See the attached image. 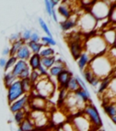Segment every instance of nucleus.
Instances as JSON below:
<instances>
[{
  "instance_id": "f257e3e1",
  "label": "nucleus",
  "mask_w": 116,
  "mask_h": 131,
  "mask_svg": "<svg viewBox=\"0 0 116 131\" xmlns=\"http://www.w3.org/2000/svg\"><path fill=\"white\" fill-rule=\"evenodd\" d=\"M112 66H114V63L109 59L105 54H104L97 57H93L90 60L88 67L94 72V76L100 79H102L110 77Z\"/></svg>"
},
{
  "instance_id": "f03ea898",
  "label": "nucleus",
  "mask_w": 116,
  "mask_h": 131,
  "mask_svg": "<svg viewBox=\"0 0 116 131\" xmlns=\"http://www.w3.org/2000/svg\"><path fill=\"white\" fill-rule=\"evenodd\" d=\"M108 46L106 45L102 37H90L85 43L84 48L91 57H97L105 54Z\"/></svg>"
},
{
  "instance_id": "7ed1b4c3",
  "label": "nucleus",
  "mask_w": 116,
  "mask_h": 131,
  "mask_svg": "<svg viewBox=\"0 0 116 131\" xmlns=\"http://www.w3.org/2000/svg\"><path fill=\"white\" fill-rule=\"evenodd\" d=\"M90 14L96 20L107 18L110 11V4L105 1H95L94 4L90 7Z\"/></svg>"
},
{
  "instance_id": "20e7f679",
  "label": "nucleus",
  "mask_w": 116,
  "mask_h": 131,
  "mask_svg": "<svg viewBox=\"0 0 116 131\" xmlns=\"http://www.w3.org/2000/svg\"><path fill=\"white\" fill-rule=\"evenodd\" d=\"M84 116L88 118L92 126L96 128V127H101L102 125V118L100 117V114L98 112L97 108L93 104L89 103L86 104L84 107Z\"/></svg>"
},
{
  "instance_id": "39448f33",
  "label": "nucleus",
  "mask_w": 116,
  "mask_h": 131,
  "mask_svg": "<svg viewBox=\"0 0 116 131\" xmlns=\"http://www.w3.org/2000/svg\"><path fill=\"white\" fill-rule=\"evenodd\" d=\"M96 19L90 13H85L82 16L78 17L77 24H79V27H81V30L84 32H90L95 27Z\"/></svg>"
},
{
  "instance_id": "423d86ee",
  "label": "nucleus",
  "mask_w": 116,
  "mask_h": 131,
  "mask_svg": "<svg viewBox=\"0 0 116 131\" xmlns=\"http://www.w3.org/2000/svg\"><path fill=\"white\" fill-rule=\"evenodd\" d=\"M45 77H44V79H39L38 81L34 85V86H35V89H37L40 96L44 97V96H47L50 94L53 93L54 90V86L48 78H45Z\"/></svg>"
},
{
  "instance_id": "0eeeda50",
  "label": "nucleus",
  "mask_w": 116,
  "mask_h": 131,
  "mask_svg": "<svg viewBox=\"0 0 116 131\" xmlns=\"http://www.w3.org/2000/svg\"><path fill=\"white\" fill-rule=\"evenodd\" d=\"M24 92L22 90V86H21V82L19 79H16V81L8 88V92H7V100L9 104H12L16 100H17L18 98H20L22 96H24Z\"/></svg>"
},
{
  "instance_id": "6e6552de",
  "label": "nucleus",
  "mask_w": 116,
  "mask_h": 131,
  "mask_svg": "<svg viewBox=\"0 0 116 131\" xmlns=\"http://www.w3.org/2000/svg\"><path fill=\"white\" fill-rule=\"evenodd\" d=\"M84 42H82V41L80 40V37L72 38V40L69 42L70 51H71L72 56H73V58L75 60H77L78 58H79L81 54L83 53V51L84 50Z\"/></svg>"
},
{
  "instance_id": "1a4fd4ad",
  "label": "nucleus",
  "mask_w": 116,
  "mask_h": 131,
  "mask_svg": "<svg viewBox=\"0 0 116 131\" xmlns=\"http://www.w3.org/2000/svg\"><path fill=\"white\" fill-rule=\"evenodd\" d=\"M72 125L74 127L75 131H91V127H92V124L84 115L73 118V124Z\"/></svg>"
},
{
  "instance_id": "9d476101",
  "label": "nucleus",
  "mask_w": 116,
  "mask_h": 131,
  "mask_svg": "<svg viewBox=\"0 0 116 131\" xmlns=\"http://www.w3.org/2000/svg\"><path fill=\"white\" fill-rule=\"evenodd\" d=\"M30 118L34 123L35 127H41L47 124V117L43 111H34L31 114Z\"/></svg>"
},
{
  "instance_id": "9b49d317",
  "label": "nucleus",
  "mask_w": 116,
  "mask_h": 131,
  "mask_svg": "<svg viewBox=\"0 0 116 131\" xmlns=\"http://www.w3.org/2000/svg\"><path fill=\"white\" fill-rule=\"evenodd\" d=\"M27 104H29V96L28 95H24L20 98H18L17 100L10 104V109L13 113L24 110L25 108V106H27Z\"/></svg>"
},
{
  "instance_id": "f8f14e48",
  "label": "nucleus",
  "mask_w": 116,
  "mask_h": 131,
  "mask_svg": "<svg viewBox=\"0 0 116 131\" xmlns=\"http://www.w3.org/2000/svg\"><path fill=\"white\" fill-rule=\"evenodd\" d=\"M65 69V62L62 59H56L55 60V64L49 69L48 75L50 77H53V78H57V76Z\"/></svg>"
},
{
  "instance_id": "ddd939ff",
  "label": "nucleus",
  "mask_w": 116,
  "mask_h": 131,
  "mask_svg": "<svg viewBox=\"0 0 116 131\" xmlns=\"http://www.w3.org/2000/svg\"><path fill=\"white\" fill-rule=\"evenodd\" d=\"M73 77V75H72V73L69 71V70H67L66 68H65V70H63V71L61 72V73L57 76V82H58V85H59L60 88H66V85H67V83L69 82L70 78Z\"/></svg>"
},
{
  "instance_id": "4468645a",
  "label": "nucleus",
  "mask_w": 116,
  "mask_h": 131,
  "mask_svg": "<svg viewBox=\"0 0 116 131\" xmlns=\"http://www.w3.org/2000/svg\"><path fill=\"white\" fill-rule=\"evenodd\" d=\"M32 55V52L30 51L29 47L27 46V44H24L20 48L18 49V51L16 52L15 57L17 58V60H24V61H27L29 59V57Z\"/></svg>"
},
{
  "instance_id": "2eb2a0df",
  "label": "nucleus",
  "mask_w": 116,
  "mask_h": 131,
  "mask_svg": "<svg viewBox=\"0 0 116 131\" xmlns=\"http://www.w3.org/2000/svg\"><path fill=\"white\" fill-rule=\"evenodd\" d=\"M77 20H78V16H75V15H73V16H72L68 19H65L63 22L60 23V27H61V29L63 31H68L77 25Z\"/></svg>"
},
{
  "instance_id": "dca6fc26",
  "label": "nucleus",
  "mask_w": 116,
  "mask_h": 131,
  "mask_svg": "<svg viewBox=\"0 0 116 131\" xmlns=\"http://www.w3.org/2000/svg\"><path fill=\"white\" fill-rule=\"evenodd\" d=\"M31 107L34 111H43L45 108V105L47 102H45V99L42 96H37L30 101Z\"/></svg>"
},
{
  "instance_id": "f3484780",
  "label": "nucleus",
  "mask_w": 116,
  "mask_h": 131,
  "mask_svg": "<svg viewBox=\"0 0 116 131\" xmlns=\"http://www.w3.org/2000/svg\"><path fill=\"white\" fill-rule=\"evenodd\" d=\"M28 67V63L27 61H24V60H17L16 63L15 64V66L12 68V75L15 77L16 78L18 79V77L21 73H22L23 70H24L25 68Z\"/></svg>"
},
{
  "instance_id": "a211bd4d",
  "label": "nucleus",
  "mask_w": 116,
  "mask_h": 131,
  "mask_svg": "<svg viewBox=\"0 0 116 131\" xmlns=\"http://www.w3.org/2000/svg\"><path fill=\"white\" fill-rule=\"evenodd\" d=\"M58 13L63 16V18L68 19L73 16L71 6H69V2H62L58 6Z\"/></svg>"
},
{
  "instance_id": "6ab92c4d",
  "label": "nucleus",
  "mask_w": 116,
  "mask_h": 131,
  "mask_svg": "<svg viewBox=\"0 0 116 131\" xmlns=\"http://www.w3.org/2000/svg\"><path fill=\"white\" fill-rule=\"evenodd\" d=\"M102 39L104 40V42L106 43L107 46H114V42H115V30L114 28H110L108 30H106L102 34Z\"/></svg>"
},
{
  "instance_id": "aec40b11",
  "label": "nucleus",
  "mask_w": 116,
  "mask_h": 131,
  "mask_svg": "<svg viewBox=\"0 0 116 131\" xmlns=\"http://www.w3.org/2000/svg\"><path fill=\"white\" fill-rule=\"evenodd\" d=\"M92 57L87 53V52H83L81 54V56L79 57V58L77 59V63H78V67H79V69L81 71H84V68L89 65V62L91 60Z\"/></svg>"
},
{
  "instance_id": "412c9836",
  "label": "nucleus",
  "mask_w": 116,
  "mask_h": 131,
  "mask_svg": "<svg viewBox=\"0 0 116 131\" xmlns=\"http://www.w3.org/2000/svg\"><path fill=\"white\" fill-rule=\"evenodd\" d=\"M28 60V67L31 70H37V68L41 66V57L38 54H32Z\"/></svg>"
},
{
  "instance_id": "4be33fe9",
  "label": "nucleus",
  "mask_w": 116,
  "mask_h": 131,
  "mask_svg": "<svg viewBox=\"0 0 116 131\" xmlns=\"http://www.w3.org/2000/svg\"><path fill=\"white\" fill-rule=\"evenodd\" d=\"M19 128L22 131H32L35 128V127L30 117H25V118L19 124Z\"/></svg>"
},
{
  "instance_id": "5701e85b",
  "label": "nucleus",
  "mask_w": 116,
  "mask_h": 131,
  "mask_svg": "<svg viewBox=\"0 0 116 131\" xmlns=\"http://www.w3.org/2000/svg\"><path fill=\"white\" fill-rule=\"evenodd\" d=\"M65 89L67 90L68 92H71V93H74V92H76L77 90L80 89L79 84H78V82L75 78L72 77V78H70L69 82H68L67 85H66Z\"/></svg>"
},
{
  "instance_id": "b1692460",
  "label": "nucleus",
  "mask_w": 116,
  "mask_h": 131,
  "mask_svg": "<svg viewBox=\"0 0 116 131\" xmlns=\"http://www.w3.org/2000/svg\"><path fill=\"white\" fill-rule=\"evenodd\" d=\"M55 60H56L55 56L48 57H43V58H41V65L48 70L55 64Z\"/></svg>"
},
{
  "instance_id": "393cba45",
  "label": "nucleus",
  "mask_w": 116,
  "mask_h": 131,
  "mask_svg": "<svg viewBox=\"0 0 116 131\" xmlns=\"http://www.w3.org/2000/svg\"><path fill=\"white\" fill-rule=\"evenodd\" d=\"M112 78H111V77H107V78L101 79L100 86H99V89H98V93H99V94H102V93H104L106 90H107V88H108L109 85H110Z\"/></svg>"
},
{
  "instance_id": "a878e982",
  "label": "nucleus",
  "mask_w": 116,
  "mask_h": 131,
  "mask_svg": "<svg viewBox=\"0 0 116 131\" xmlns=\"http://www.w3.org/2000/svg\"><path fill=\"white\" fill-rule=\"evenodd\" d=\"M38 55L40 56L41 58H43V57H53V56H55V50H54V48H52L51 47L43 46V47L41 48Z\"/></svg>"
},
{
  "instance_id": "bb28decb",
  "label": "nucleus",
  "mask_w": 116,
  "mask_h": 131,
  "mask_svg": "<svg viewBox=\"0 0 116 131\" xmlns=\"http://www.w3.org/2000/svg\"><path fill=\"white\" fill-rule=\"evenodd\" d=\"M24 44V42L21 38L18 39L17 41H15L14 43H12L11 48H9V50H10V52H9V56H10V57H14V56H16V52L18 51V49L20 48Z\"/></svg>"
},
{
  "instance_id": "cd10ccee",
  "label": "nucleus",
  "mask_w": 116,
  "mask_h": 131,
  "mask_svg": "<svg viewBox=\"0 0 116 131\" xmlns=\"http://www.w3.org/2000/svg\"><path fill=\"white\" fill-rule=\"evenodd\" d=\"M27 46L29 47L30 51L33 54H39L41 48L43 47V44L38 42V43H35V42H32V41H28L27 43Z\"/></svg>"
},
{
  "instance_id": "c85d7f7f",
  "label": "nucleus",
  "mask_w": 116,
  "mask_h": 131,
  "mask_svg": "<svg viewBox=\"0 0 116 131\" xmlns=\"http://www.w3.org/2000/svg\"><path fill=\"white\" fill-rule=\"evenodd\" d=\"M104 109L106 114L108 115L110 117L116 116V106L114 102H110L107 105H105V106H104Z\"/></svg>"
},
{
  "instance_id": "c756f323",
  "label": "nucleus",
  "mask_w": 116,
  "mask_h": 131,
  "mask_svg": "<svg viewBox=\"0 0 116 131\" xmlns=\"http://www.w3.org/2000/svg\"><path fill=\"white\" fill-rule=\"evenodd\" d=\"M20 82H21V86H22L23 92H24V95H27V93H29L32 90V88L34 86H33V84L31 83L30 80H29V78H25V79L20 80Z\"/></svg>"
},
{
  "instance_id": "7c9ffc66",
  "label": "nucleus",
  "mask_w": 116,
  "mask_h": 131,
  "mask_svg": "<svg viewBox=\"0 0 116 131\" xmlns=\"http://www.w3.org/2000/svg\"><path fill=\"white\" fill-rule=\"evenodd\" d=\"M16 79H17V78H16L14 76H13L11 71L6 72L4 76V83H5V86H6V88H9V86H10Z\"/></svg>"
},
{
  "instance_id": "2f4dec72",
  "label": "nucleus",
  "mask_w": 116,
  "mask_h": 131,
  "mask_svg": "<svg viewBox=\"0 0 116 131\" xmlns=\"http://www.w3.org/2000/svg\"><path fill=\"white\" fill-rule=\"evenodd\" d=\"M83 75H84V79H85L86 81L88 82V83H90V82L92 81V80L94 79V78H95L94 72L92 71V69H91V68H90L88 66L86 67L85 68H84V71H83Z\"/></svg>"
},
{
  "instance_id": "473e14b6",
  "label": "nucleus",
  "mask_w": 116,
  "mask_h": 131,
  "mask_svg": "<svg viewBox=\"0 0 116 131\" xmlns=\"http://www.w3.org/2000/svg\"><path fill=\"white\" fill-rule=\"evenodd\" d=\"M25 116H27V111L24 110H20L17 111V112L14 113V119L17 124H20L24 118H25Z\"/></svg>"
},
{
  "instance_id": "72a5a7b5",
  "label": "nucleus",
  "mask_w": 116,
  "mask_h": 131,
  "mask_svg": "<svg viewBox=\"0 0 116 131\" xmlns=\"http://www.w3.org/2000/svg\"><path fill=\"white\" fill-rule=\"evenodd\" d=\"M16 61H17V58H16V57H10L9 58H8L7 60H6V66H5V71L6 72H8L9 71V69H11V68H13V67L15 66V64L16 63Z\"/></svg>"
},
{
  "instance_id": "f704fd0d",
  "label": "nucleus",
  "mask_w": 116,
  "mask_h": 131,
  "mask_svg": "<svg viewBox=\"0 0 116 131\" xmlns=\"http://www.w3.org/2000/svg\"><path fill=\"white\" fill-rule=\"evenodd\" d=\"M41 78V76L39 75L38 71L37 70H31L30 76H29V80L31 81V83L33 84V86Z\"/></svg>"
},
{
  "instance_id": "c9c22d12",
  "label": "nucleus",
  "mask_w": 116,
  "mask_h": 131,
  "mask_svg": "<svg viewBox=\"0 0 116 131\" xmlns=\"http://www.w3.org/2000/svg\"><path fill=\"white\" fill-rule=\"evenodd\" d=\"M39 25H40L41 28H42L44 30V32H45V34L47 35V37H52V33H51V31L49 30L48 26H47L46 23H45V21H44L43 18H39Z\"/></svg>"
},
{
  "instance_id": "e433bc0d",
  "label": "nucleus",
  "mask_w": 116,
  "mask_h": 131,
  "mask_svg": "<svg viewBox=\"0 0 116 131\" xmlns=\"http://www.w3.org/2000/svg\"><path fill=\"white\" fill-rule=\"evenodd\" d=\"M41 40L43 41V45L46 46V47H50V46H55L56 45V42L53 39V37H41Z\"/></svg>"
},
{
  "instance_id": "4c0bfd02",
  "label": "nucleus",
  "mask_w": 116,
  "mask_h": 131,
  "mask_svg": "<svg viewBox=\"0 0 116 131\" xmlns=\"http://www.w3.org/2000/svg\"><path fill=\"white\" fill-rule=\"evenodd\" d=\"M30 73H31V68H29V67H27V68L24 70H23L22 73L19 75L18 79L22 80V79H25V78H28L29 76H30Z\"/></svg>"
},
{
  "instance_id": "58836bf2",
  "label": "nucleus",
  "mask_w": 116,
  "mask_h": 131,
  "mask_svg": "<svg viewBox=\"0 0 116 131\" xmlns=\"http://www.w3.org/2000/svg\"><path fill=\"white\" fill-rule=\"evenodd\" d=\"M31 34H32V32H31L30 30H24V32L22 33V35H21V39H22L24 42H25V41H30V37H31Z\"/></svg>"
},
{
  "instance_id": "ea45409f",
  "label": "nucleus",
  "mask_w": 116,
  "mask_h": 131,
  "mask_svg": "<svg viewBox=\"0 0 116 131\" xmlns=\"http://www.w3.org/2000/svg\"><path fill=\"white\" fill-rule=\"evenodd\" d=\"M67 94H68V91L65 88H62L61 91L59 93V101L60 102H63L65 101L66 97H67Z\"/></svg>"
},
{
  "instance_id": "a19ab883",
  "label": "nucleus",
  "mask_w": 116,
  "mask_h": 131,
  "mask_svg": "<svg viewBox=\"0 0 116 131\" xmlns=\"http://www.w3.org/2000/svg\"><path fill=\"white\" fill-rule=\"evenodd\" d=\"M45 10H46L47 14L50 16H52V14H53V11L55 10V8H53L50 4H49V0H45Z\"/></svg>"
},
{
  "instance_id": "79ce46f5",
  "label": "nucleus",
  "mask_w": 116,
  "mask_h": 131,
  "mask_svg": "<svg viewBox=\"0 0 116 131\" xmlns=\"http://www.w3.org/2000/svg\"><path fill=\"white\" fill-rule=\"evenodd\" d=\"M37 71H38L39 75H40L41 77H46L47 75H48V70H47L45 68H44L42 65L37 68Z\"/></svg>"
},
{
  "instance_id": "37998d69",
  "label": "nucleus",
  "mask_w": 116,
  "mask_h": 131,
  "mask_svg": "<svg viewBox=\"0 0 116 131\" xmlns=\"http://www.w3.org/2000/svg\"><path fill=\"white\" fill-rule=\"evenodd\" d=\"M40 39H41V37H40V36L38 35V33L35 32V33H32V34H31L30 41H32V42H35V43H38Z\"/></svg>"
},
{
  "instance_id": "c03bdc74",
  "label": "nucleus",
  "mask_w": 116,
  "mask_h": 131,
  "mask_svg": "<svg viewBox=\"0 0 116 131\" xmlns=\"http://www.w3.org/2000/svg\"><path fill=\"white\" fill-rule=\"evenodd\" d=\"M20 34L19 33H16V34H12V35L10 36V38H9V40H10L11 43H14L15 41H17L18 39H20Z\"/></svg>"
},
{
  "instance_id": "a18cd8bd",
  "label": "nucleus",
  "mask_w": 116,
  "mask_h": 131,
  "mask_svg": "<svg viewBox=\"0 0 116 131\" xmlns=\"http://www.w3.org/2000/svg\"><path fill=\"white\" fill-rule=\"evenodd\" d=\"M63 131H75L73 129V127L72 124H69V123H66L63 126Z\"/></svg>"
},
{
  "instance_id": "49530a36",
  "label": "nucleus",
  "mask_w": 116,
  "mask_h": 131,
  "mask_svg": "<svg viewBox=\"0 0 116 131\" xmlns=\"http://www.w3.org/2000/svg\"><path fill=\"white\" fill-rule=\"evenodd\" d=\"M100 82H101V79H100V78H98L97 77H95V78H94V79L92 80V81L90 82L89 84L91 85L92 86H97L98 85L100 84Z\"/></svg>"
},
{
  "instance_id": "de8ad7c7",
  "label": "nucleus",
  "mask_w": 116,
  "mask_h": 131,
  "mask_svg": "<svg viewBox=\"0 0 116 131\" xmlns=\"http://www.w3.org/2000/svg\"><path fill=\"white\" fill-rule=\"evenodd\" d=\"M6 59L2 57V58H0V68H5V66H6Z\"/></svg>"
},
{
  "instance_id": "09e8293b",
  "label": "nucleus",
  "mask_w": 116,
  "mask_h": 131,
  "mask_svg": "<svg viewBox=\"0 0 116 131\" xmlns=\"http://www.w3.org/2000/svg\"><path fill=\"white\" fill-rule=\"evenodd\" d=\"M52 17H53V19L55 21V22H57V21H58V18H57V15H56V12H55V10L53 11V14H52Z\"/></svg>"
},
{
  "instance_id": "8fccbe9b",
  "label": "nucleus",
  "mask_w": 116,
  "mask_h": 131,
  "mask_svg": "<svg viewBox=\"0 0 116 131\" xmlns=\"http://www.w3.org/2000/svg\"><path fill=\"white\" fill-rule=\"evenodd\" d=\"M9 52H10L9 48L6 47V48H5L4 50H3V55H4V56H8V55H9Z\"/></svg>"
},
{
  "instance_id": "3c124183",
  "label": "nucleus",
  "mask_w": 116,
  "mask_h": 131,
  "mask_svg": "<svg viewBox=\"0 0 116 131\" xmlns=\"http://www.w3.org/2000/svg\"><path fill=\"white\" fill-rule=\"evenodd\" d=\"M111 119H112V122H113V124H115V123H116V116H115V117H111Z\"/></svg>"
},
{
  "instance_id": "603ef678",
  "label": "nucleus",
  "mask_w": 116,
  "mask_h": 131,
  "mask_svg": "<svg viewBox=\"0 0 116 131\" xmlns=\"http://www.w3.org/2000/svg\"><path fill=\"white\" fill-rule=\"evenodd\" d=\"M95 131H105V130L102 129V128H101V127H97V129H96Z\"/></svg>"
},
{
  "instance_id": "864d4df0",
  "label": "nucleus",
  "mask_w": 116,
  "mask_h": 131,
  "mask_svg": "<svg viewBox=\"0 0 116 131\" xmlns=\"http://www.w3.org/2000/svg\"><path fill=\"white\" fill-rule=\"evenodd\" d=\"M32 131H43V130H41V129H38V128H35V129H33Z\"/></svg>"
},
{
  "instance_id": "5fc2aeb1",
  "label": "nucleus",
  "mask_w": 116,
  "mask_h": 131,
  "mask_svg": "<svg viewBox=\"0 0 116 131\" xmlns=\"http://www.w3.org/2000/svg\"><path fill=\"white\" fill-rule=\"evenodd\" d=\"M17 131H22V130H21L20 128H18V129H17Z\"/></svg>"
}]
</instances>
